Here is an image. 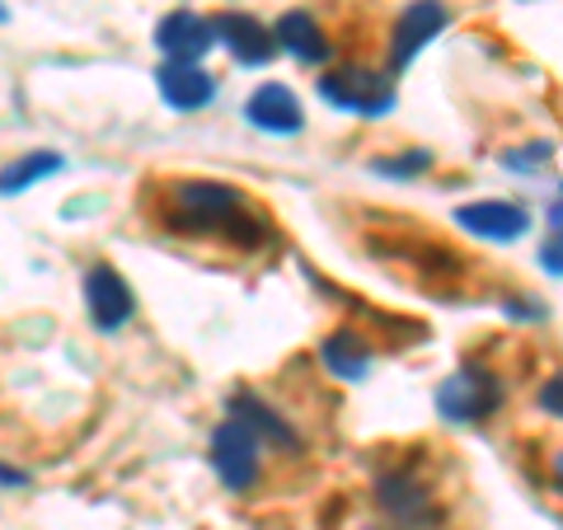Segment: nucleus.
I'll use <instances>...</instances> for the list:
<instances>
[{"label":"nucleus","instance_id":"f257e3e1","mask_svg":"<svg viewBox=\"0 0 563 530\" xmlns=\"http://www.w3.org/2000/svg\"><path fill=\"white\" fill-rule=\"evenodd\" d=\"M161 225L165 235H188V240L225 235L235 250H254L273 231L268 217L254 211L235 184H217V179H174L161 192Z\"/></svg>","mask_w":563,"mask_h":530},{"label":"nucleus","instance_id":"f03ea898","mask_svg":"<svg viewBox=\"0 0 563 530\" xmlns=\"http://www.w3.org/2000/svg\"><path fill=\"white\" fill-rule=\"evenodd\" d=\"M498 404H503V380L484 366L455 371L451 380H442V390H437V409H442L446 422H484L498 413Z\"/></svg>","mask_w":563,"mask_h":530},{"label":"nucleus","instance_id":"7ed1b4c3","mask_svg":"<svg viewBox=\"0 0 563 530\" xmlns=\"http://www.w3.org/2000/svg\"><path fill=\"white\" fill-rule=\"evenodd\" d=\"M211 465H217L221 484L231 493H250L263 470V441L244 428V422L225 418L221 428L211 432Z\"/></svg>","mask_w":563,"mask_h":530},{"label":"nucleus","instance_id":"20e7f679","mask_svg":"<svg viewBox=\"0 0 563 530\" xmlns=\"http://www.w3.org/2000/svg\"><path fill=\"white\" fill-rule=\"evenodd\" d=\"M320 95L343 113L357 118H380L395 109V85L376 76V70H333V76L320 80Z\"/></svg>","mask_w":563,"mask_h":530},{"label":"nucleus","instance_id":"39448f33","mask_svg":"<svg viewBox=\"0 0 563 530\" xmlns=\"http://www.w3.org/2000/svg\"><path fill=\"white\" fill-rule=\"evenodd\" d=\"M85 314H90V324L99 333H118L136 314L132 287L118 277V268H109V263H95V268L85 273Z\"/></svg>","mask_w":563,"mask_h":530},{"label":"nucleus","instance_id":"423d86ee","mask_svg":"<svg viewBox=\"0 0 563 530\" xmlns=\"http://www.w3.org/2000/svg\"><path fill=\"white\" fill-rule=\"evenodd\" d=\"M446 24H451V10L442 0H413V5H404V14L395 20V33H390V70L409 66Z\"/></svg>","mask_w":563,"mask_h":530},{"label":"nucleus","instance_id":"0eeeda50","mask_svg":"<svg viewBox=\"0 0 563 530\" xmlns=\"http://www.w3.org/2000/svg\"><path fill=\"white\" fill-rule=\"evenodd\" d=\"M155 47L165 52V62H184L198 66V57L207 47H217V33H211V20L192 10H169L161 24H155Z\"/></svg>","mask_w":563,"mask_h":530},{"label":"nucleus","instance_id":"6e6552de","mask_svg":"<svg viewBox=\"0 0 563 530\" xmlns=\"http://www.w3.org/2000/svg\"><path fill=\"white\" fill-rule=\"evenodd\" d=\"M244 118H250V128L268 132V136H296L306 128V109L287 85H258L250 103H244Z\"/></svg>","mask_w":563,"mask_h":530},{"label":"nucleus","instance_id":"1a4fd4ad","mask_svg":"<svg viewBox=\"0 0 563 530\" xmlns=\"http://www.w3.org/2000/svg\"><path fill=\"white\" fill-rule=\"evenodd\" d=\"M211 33H217V43H225V52H231L240 66H268L277 57L273 33L263 29L254 14H217Z\"/></svg>","mask_w":563,"mask_h":530},{"label":"nucleus","instance_id":"9d476101","mask_svg":"<svg viewBox=\"0 0 563 530\" xmlns=\"http://www.w3.org/2000/svg\"><path fill=\"white\" fill-rule=\"evenodd\" d=\"M455 225H465L479 240H521L531 231V211L521 202H470L455 207Z\"/></svg>","mask_w":563,"mask_h":530},{"label":"nucleus","instance_id":"9b49d317","mask_svg":"<svg viewBox=\"0 0 563 530\" xmlns=\"http://www.w3.org/2000/svg\"><path fill=\"white\" fill-rule=\"evenodd\" d=\"M155 80H161V99L169 103V109H179V113H198V109H207V103L217 99V76L202 70V66L165 62L161 70H155Z\"/></svg>","mask_w":563,"mask_h":530},{"label":"nucleus","instance_id":"f8f14e48","mask_svg":"<svg viewBox=\"0 0 563 530\" xmlns=\"http://www.w3.org/2000/svg\"><path fill=\"white\" fill-rule=\"evenodd\" d=\"M376 498H380V507L390 511L395 521H404V526L428 521V511H432V493H428V484L413 479L409 470L385 474V479L376 484Z\"/></svg>","mask_w":563,"mask_h":530},{"label":"nucleus","instance_id":"ddd939ff","mask_svg":"<svg viewBox=\"0 0 563 530\" xmlns=\"http://www.w3.org/2000/svg\"><path fill=\"white\" fill-rule=\"evenodd\" d=\"M273 43L282 52H291L296 62H306V66L329 57V38H324V29H320V20H314L310 10H287L282 14L277 29H273Z\"/></svg>","mask_w":563,"mask_h":530},{"label":"nucleus","instance_id":"4468645a","mask_svg":"<svg viewBox=\"0 0 563 530\" xmlns=\"http://www.w3.org/2000/svg\"><path fill=\"white\" fill-rule=\"evenodd\" d=\"M320 357H324V366L333 371V376L347 380V385L372 376V343H366L362 333H352V329L329 333V339L320 343Z\"/></svg>","mask_w":563,"mask_h":530},{"label":"nucleus","instance_id":"2eb2a0df","mask_svg":"<svg viewBox=\"0 0 563 530\" xmlns=\"http://www.w3.org/2000/svg\"><path fill=\"white\" fill-rule=\"evenodd\" d=\"M231 418L235 422H244V428H250L254 437H268L273 441V446H301V437H296L291 428H287V422H282L273 409H268V404H263L258 395H235L231 399Z\"/></svg>","mask_w":563,"mask_h":530},{"label":"nucleus","instance_id":"dca6fc26","mask_svg":"<svg viewBox=\"0 0 563 530\" xmlns=\"http://www.w3.org/2000/svg\"><path fill=\"white\" fill-rule=\"evenodd\" d=\"M66 161L57 151H33V155H20L14 165L0 169V198H20V192H29L33 184H43L47 174H57Z\"/></svg>","mask_w":563,"mask_h":530},{"label":"nucleus","instance_id":"f3484780","mask_svg":"<svg viewBox=\"0 0 563 530\" xmlns=\"http://www.w3.org/2000/svg\"><path fill=\"white\" fill-rule=\"evenodd\" d=\"M550 161H554L550 141H536V146H521V151H503V169H517V174H536Z\"/></svg>","mask_w":563,"mask_h":530},{"label":"nucleus","instance_id":"a211bd4d","mask_svg":"<svg viewBox=\"0 0 563 530\" xmlns=\"http://www.w3.org/2000/svg\"><path fill=\"white\" fill-rule=\"evenodd\" d=\"M372 169L380 174V179H413V174L432 169V151H404L399 161H376Z\"/></svg>","mask_w":563,"mask_h":530},{"label":"nucleus","instance_id":"6ab92c4d","mask_svg":"<svg viewBox=\"0 0 563 530\" xmlns=\"http://www.w3.org/2000/svg\"><path fill=\"white\" fill-rule=\"evenodd\" d=\"M540 409L550 413V418H559V413H563V385H559V376L544 380V390H540Z\"/></svg>","mask_w":563,"mask_h":530},{"label":"nucleus","instance_id":"aec40b11","mask_svg":"<svg viewBox=\"0 0 563 530\" xmlns=\"http://www.w3.org/2000/svg\"><path fill=\"white\" fill-rule=\"evenodd\" d=\"M540 263H544V273H550V277L563 273V268H559V263H563V258H559V231H550V240L540 244Z\"/></svg>","mask_w":563,"mask_h":530},{"label":"nucleus","instance_id":"412c9836","mask_svg":"<svg viewBox=\"0 0 563 530\" xmlns=\"http://www.w3.org/2000/svg\"><path fill=\"white\" fill-rule=\"evenodd\" d=\"M0 484H10V488H14V484H24V474H20V470H5V465H0Z\"/></svg>","mask_w":563,"mask_h":530},{"label":"nucleus","instance_id":"4be33fe9","mask_svg":"<svg viewBox=\"0 0 563 530\" xmlns=\"http://www.w3.org/2000/svg\"><path fill=\"white\" fill-rule=\"evenodd\" d=\"M5 20H10V10H5V5H0V24H5Z\"/></svg>","mask_w":563,"mask_h":530}]
</instances>
